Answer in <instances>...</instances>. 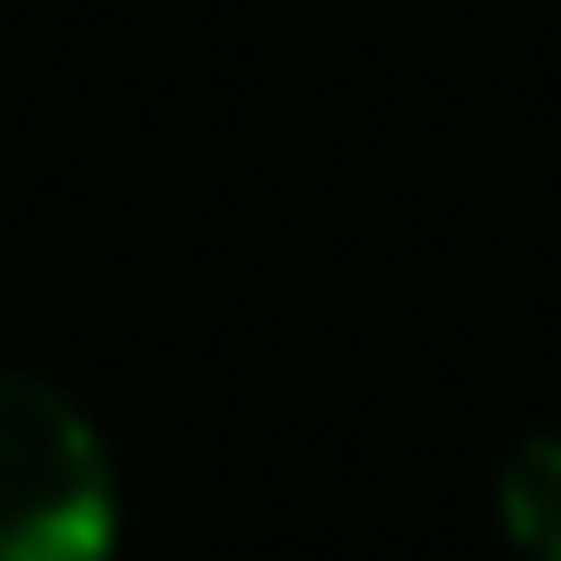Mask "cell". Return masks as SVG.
Instances as JSON below:
<instances>
[{"instance_id":"1","label":"cell","mask_w":561,"mask_h":561,"mask_svg":"<svg viewBox=\"0 0 561 561\" xmlns=\"http://www.w3.org/2000/svg\"><path fill=\"white\" fill-rule=\"evenodd\" d=\"M114 463L99 423L57 382L0 366V561H106Z\"/></svg>"},{"instance_id":"2","label":"cell","mask_w":561,"mask_h":561,"mask_svg":"<svg viewBox=\"0 0 561 561\" xmlns=\"http://www.w3.org/2000/svg\"><path fill=\"white\" fill-rule=\"evenodd\" d=\"M496 529L529 561H561V432L520 439L496 472Z\"/></svg>"}]
</instances>
